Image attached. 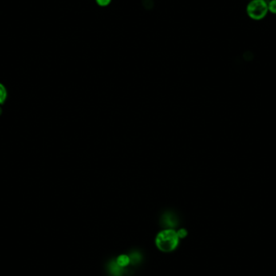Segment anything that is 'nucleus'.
I'll use <instances>...</instances> for the list:
<instances>
[{
    "label": "nucleus",
    "instance_id": "obj_1",
    "mask_svg": "<svg viewBox=\"0 0 276 276\" xmlns=\"http://www.w3.org/2000/svg\"><path fill=\"white\" fill-rule=\"evenodd\" d=\"M180 241L177 234V230L165 229L157 234L155 238V245L159 251L168 254L177 250Z\"/></svg>",
    "mask_w": 276,
    "mask_h": 276
},
{
    "label": "nucleus",
    "instance_id": "obj_2",
    "mask_svg": "<svg viewBox=\"0 0 276 276\" xmlns=\"http://www.w3.org/2000/svg\"><path fill=\"white\" fill-rule=\"evenodd\" d=\"M268 13L267 1L266 0H250L246 6L247 16L253 21H262Z\"/></svg>",
    "mask_w": 276,
    "mask_h": 276
},
{
    "label": "nucleus",
    "instance_id": "obj_3",
    "mask_svg": "<svg viewBox=\"0 0 276 276\" xmlns=\"http://www.w3.org/2000/svg\"><path fill=\"white\" fill-rule=\"evenodd\" d=\"M132 262L131 256L127 254H120L115 259V263L119 268H125Z\"/></svg>",
    "mask_w": 276,
    "mask_h": 276
},
{
    "label": "nucleus",
    "instance_id": "obj_4",
    "mask_svg": "<svg viewBox=\"0 0 276 276\" xmlns=\"http://www.w3.org/2000/svg\"><path fill=\"white\" fill-rule=\"evenodd\" d=\"M8 99V90L4 84L0 83V105L4 104Z\"/></svg>",
    "mask_w": 276,
    "mask_h": 276
},
{
    "label": "nucleus",
    "instance_id": "obj_5",
    "mask_svg": "<svg viewBox=\"0 0 276 276\" xmlns=\"http://www.w3.org/2000/svg\"><path fill=\"white\" fill-rule=\"evenodd\" d=\"M268 11L271 14L276 15V0H270L267 2Z\"/></svg>",
    "mask_w": 276,
    "mask_h": 276
},
{
    "label": "nucleus",
    "instance_id": "obj_6",
    "mask_svg": "<svg viewBox=\"0 0 276 276\" xmlns=\"http://www.w3.org/2000/svg\"><path fill=\"white\" fill-rule=\"evenodd\" d=\"M177 234L179 236V239L183 240L187 238L188 232L184 228H181L179 230H177Z\"/></svg>",
    "mask_w": 276,
    "mask_h": 276
},
{
    "label": "nucleus",
    "instance_id": "obj_7",
    "mask_svg": "<svg viewBox=\"0 0 276 276\" xmlns=\"http://www.w3.org/2000/svg\"><path fill=\"white\" fill-rule=\"evenodd\" d=\"M112 0H96V5L101 8H105L111 5Z\"/></svg>",
    "mask_w": 276,
    "mask_h": 276
},
{
    "label": "nucleus",
    "instance_id": "obj_8",
    "mask_svg": "<svg viewBox=\"0 0 276 276\" xmlns=\"http://www.w3.org/2000/svg\"><path fill=\"white\" fill-rule=\"evenodd\" d=\"M266 1H267V2H268V1H270V0H266Z\"/></svg>",
    "mask_w": 276,
    "mask_h": 276
},
{
    "label": "nucleus",
    "instance_id": "obj_9",
    "mask_svg": "<svg viewBox=\"0 0 276 276\" xmlns=\"http://www.w3.org/2000/svg\"><path fill=\"white\" fill-rule=\"evenodd\" d=\"M249 1H250V0H249Z\"/></svg>",
    "mask_w": 276,
    "mask_h": 276
}]
</instances>
